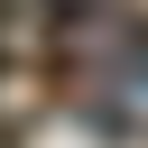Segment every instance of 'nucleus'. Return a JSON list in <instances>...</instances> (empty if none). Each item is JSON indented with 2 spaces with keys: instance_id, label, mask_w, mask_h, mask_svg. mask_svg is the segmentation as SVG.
<instances>
[{
  "instance_id": "nucleus-1",
  "label": "nucleus",
  "mask_w": 148,
  "mask_h": 148,
  "mask_svg": "<svg viewBox=\"0 0 148 148\" xmlns=\"http://www.w3.org/2000/svg\"><path fill=\"white\" fill-rule=\"evenodd\" d=\"M9 18H18V0H0V28H9Z\"/></svg>"
}]
</instances>
